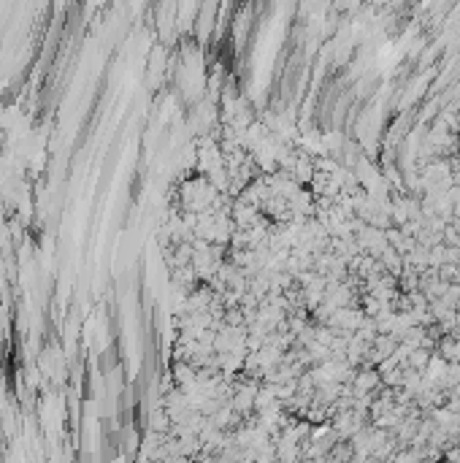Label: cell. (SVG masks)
Returning a JSON list of instances; mask_svg holds the SVG:
<instances>
[{
    "mask_svg": "<svg viewBox=\"0 0 460 463\" xmlns=\"http://www.w3.org/2000/svg\"><path fill=\"white\" fill-rule=\"evenodd\" d=\"M111 463H125V458H122V455H119V458H114V461Z\"/></svg>",
    "mask_w": 460,
    "mask_h": 463,
    "instance_id": "obj_1",
    "label": "cell"
}]
</instances>
